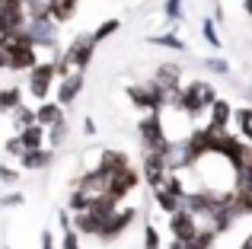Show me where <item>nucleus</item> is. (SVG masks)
Here are the masks:
<instances>
[{"instance_id":"obj_1","label":"nucleus","mask_w":252,"mask_h":249,"mask_svg":"<svg viewBox=\"0 0 252 249\" xmlns=\"http://www.w3.org/2000/svg\"><path fill=\"white\" fill-rule=\"evenodd\" d=\"M93 51H96L93 35H77L74 42H70V48L61 55V61H58V74H61V77L83 74V67L93 61Z\"/></svg>"},{"instance_id":"obj_2","label":"nucleus","mask_w":252,"mask_h":249,"mask_svg":"<svg viewBox=\"0 0 252 249\" xmlns=\"http://www.w3.org/2000/svg\"><path fill=\"white\" fill-rule=\"evenodd\" d=\"M217 102V93H214V87L211 83H191V87H185L182 90V112L185 115H198V112H204V109H211Z\"/></svg>"},{"instance_id":"obj_3","label":"nucleus","mask_w":252,"mask_h":249,"mask_svg":"<svg viewBox=\"0 0 252 249\" xmlns=\"http://www.w3.org/2000/svg\"><path fill=\"white\" fill-rule=\"evenodd\" d=\"M141 137H144V147H147V154H166L169 150V137L166 131H163V122H160V112L147 115V119L141 122Z\"/></svg>"},{"instance_id":"obj_4","label":"nucleus","mask_w":252,"mask_h":249,"mask_svg":"<svg viewBox=\"0 0 252 249\" xmlns=\"http://www.w3.org/2000/svg\"><path fill=\"white\" fill-rule=\"evenodd\" d=\"M23 32H26V38H29L32 45H42V48H48V45H55V38H58V26H55V19H51V16L26 19Z\"/></svg>"},{"instance_id":"obj_5","label":"nucleus","mask_w":252,"mask_h":249,"mask_svg":"<svg viewBox=\"0 0 252 249\" xmlns=\"http://www.w3.org/2000/svg\"><path fill=\"white\" fill-rule=\"evenodd\" d=\"M26 26L23 0H0V32H19Z\"/></svg>"},{"instance_id":"obj_6","label":"nucleus","mask_w":252,"mask_h":249,"mask_svg":"<svg viewBox=\"0 0 252 249\" xmlns=\"http://www.w3.org/2000/svg\"><path fill=\"white\" fill-rule=\"evenodd\" d=\"M55 74H58L55 64H35V67L29 70V93L35 96V99H45L51 83H55Z\"/></svg>"},{"instance_id":"obj_7","label":"nucleus","mask_w":252,"mask_h":249,"mask_svg":"<svg viewBox=\"0 0 252 249\" xmlns=\"http://www.w3.org/2000/svg\"><path fill=\"white\" fill-rule=\"evenodd\" d=\"M128 96L137 102V106L150 109V112H163V106H166V93H163V90H157L154 83H147V87H131Z\"/></svg>"},{"instance_id":"obj_8","label":"nucleus","mask_w":252,"mask_h":249,"mask_svg":"<svg viewBox=\"0 0 252 249\" xmlns=\"http://www.w3.org/2000/svg\"><path fill=\"white\" fill-rule=\"evenodd\" d=\"M169 173H172V169L166 163V154H147V156H144V179H147L154 188L163 186Z\"/></svg>"},{"instance_id":"obj_9","label":"nucleus","mask_w":252,"mask_h":249,"mask_svg":"<svg viewBox=\"0 0 252 249\" xmlns=\"http://www.w3.org/2000/svg\"><path fill=\"white\" fill-rule=\"evenodd\" d=\"M169 227H172V237L182 240V243H191V240L198 237V224H195V218H191V211H185V208H179V211L172 214Z\"/></svg>"},{"instance_id":"obj_10","label":"nucleus","mask_w":252,"mask_h":249,"mask_svg":"<svg viewBox=\"0 0 252 249\" xmlns=\"http://www.w3.org/2000/svg\"><path fill=\"white\" fill-rule=\"evenodd\" d=\"M179 80H182V67H176V64H160L154 74V87L163 90V93H172V90H179Z\"/></svg>"},{"instance_id":"obj_11","label":"nucleus","mask_w":252,"mask_h":249,"mask_svg":"<svg viewBox=\"0 0 252 249\" xmlns=\"http://www.w3.org/2000/svg\"><path fill=\"white\" fill-rule=\"evenodd\" d=\"M83 87H86V77L83 74L61 77V87H58V102H61V106H70V102L83 93Z\"/></svg>"},{"instance_id":"obj_12","label":"nucleus","mask_w":252,"mask_h":249,"mask_svg":"<svg viewBox=\"0 0 252 249\" xmlns=\"http://www.w3.org/2000/svg\"><path fill=\"white\" fill-rule=\"evenodd\" d=\"M131 220H134V208H125V211L112 214V218H109V220L102 224V230H99V237H102V240H115L118 233H122L125 227L131 224Z\"/></svg>"},{"instance_id":"obj_13","label":"nucleus","mask_w":252,"mask_h":249,"mask_svg":"<svg viewBox=\"0 0 252 249\" xmlns=\"http://www.w3.org/2000/svg\"><path fill=\"white\" fill-rule=\"evenodd\" d=\"M35 119H38V124H45V128L61 124L64 122V106L61 102H42V106L35 109Z\"/></svg>"},{"instance_id":"obj_14","label":"nucleus","mask_w":252,"mask_h":249,"mask_svg":"<svg viewBox=\"0 0 252 249\" xmlns=\"http://www.w3.org/2000/svg\"><path fill=\"white\" fill-rule=\"evenodd\" d=\"M45 134H48L45 124H29V128L19 131V141L26 144V150H42L45 147Z\"/></svg>"},{"instance_id":"obj_15","label":"nucleus","mask_w":252,"mask_h":249,"mask_svg":"<svg viewBox=\"0 0 252 249\" xmlns=\"http://www.w3.org/2000/svg\"><path fill=\"white\" fill-rule=\"evenodd\" d=\"M208 112H211V122H208V128H211V131H223V128H227V122H230V115H233V109H230V102L217 99L214 106L208 109Z\"/></svg>"},{"instance_id":"obj_16","label":"nucleus","mask_w":252,"mask_h":249,"mask_svg":"<svg viewBox=\"0 0 252 249\" xmlns=\"http://www.w3.org/2000/svg\"><path fill=\"white\" fill-rule=\"evenodd\" d=\"M19 160H23V166L26 169H45L51 163V150H26L23 156H19Z\"/></svg>"},{"instance_id":"obj_17","label":"nucleus","mask_w":252,"mask_h":249,"mask_svg":"<svg viewBox=\"0 0 252 249\" xmlns=\"http://www.w3.org/2000/svg\"><path fill=\"white\" fill-rule=\"evenodd\" d=\"M236 192H240V195H252V156L236 169Z\"/></svg>"},{"instance_id":"obj_18","label":"nucleus","mask_w":252,"mask_h":249,"mask_svg":"<svg viewBox=\"0 0 252 249\" xmlns=\"http://www.w3.org/2000/svg\"><path fill=\"white\" fill-rule=\"evenodd\" d=\"M19 90L10 87V90H0V112H16L19 106H23V99H19Z\"/></svg>"},{"instance_id":"obj_19","label":"nucleus","mask_w":252,"mask_h":249,"mask_svg":"<svg viewBox=\"0 0 252 249\" xmlns=\"http://www.w3.org/2000/svg\"><path fill=\"white\" fill-rule=\"evenodd\" d=\"M147 42H150V45H157V48H172V51H182V48H189V45H185L179 35H172V32H166V35H150Z\"/></svg>"},{"instance_id":"obj_20","label":"nucleus","mask_w":252,"mask_h":249,"mask_svg":"<svg viewBox=\"0 0 252 249\" xmlns=\"http://www.w3.org/2000/svg\"><path fill=\"white\" fill-rule=\"evenodd\" d=\"M26 6V16L38 19V16H51V0H23Z\"/></svg>"},{"instance_id":"obj_21","label":"nucleus","mask_w":252,"mask_h":249,"mask_svg":"<svg viewBox=\"0 0 252 249\" xmlns=\"http://www.w3.org/2000/svg\"><path fill=\"white\" fill-rule=\"evenodd\" d=\"M77 10V0H51V19H67Z\"/></svg>"},{"instance_id":"obj_22","label":"nucleus","mask_w":252,"mask_h":249,"mask_svg":"<svg viewBox=\"0 0 252 249\" xmlns=\"http://www.w3.org/2000/svg\"><path fill=\"white\" fill-rule=\"evenodd\" d=\"M118 26H122V23H118V19H105V23H99L96 26V32H93V42H105V38H109V35H115V32H118Z\"/></svg>"},{"instance_id":"obj_23","label":"nucleus","mask_w":252,"mask_h":249,"mask_svg":"<svg viewBox=\"0 0 252 249\" xmlns=\"http://www.w3.org/2000/svg\"><path fill=\"white\" fill-rule=\"evenodd\" d=\"M201 35H204V42L211 45V48H220V35H217V26H214V19H201Z\"/></svg>"},{"instance_id":"obj_24","label":"nucleus","mask_w":252,"mask_h":249,"mask_svg":"<svg viewBox=\"0 0 252 249\" xmlns=\"http://www.w3.org/2000/svg\"><path fill=\"white\" fill-rule=\"evenodd\" d=\"M13 122H16V128H19V131H23V128H29V124H38L35 112H32V109H26V106H19L16 112H13Z\"/></svg>"},{"instance_id":"obj_25","label":"nucleus","mask_w":252,"mask_h":249,"mask_svg":"<svg viewBox=\"0 0 252 249\" xmlns=\"http://www.w3.org/2000/svg\"><path fill=\"white\" fill-rule=\"evenodd\" d=\"M64 137H67V124H51V128H48V144H51V147H58V144H64Z\"/></svg>"},{"instance_id":"obj_26","label":"nucleus","mask_w":252,"mask_h":249,"mask_svg":"<svg viewBox=\"0 0 252 249\" xmlns=\"http://www.w3.org/2000/svg\"><path fill=\"white\" fill-rule=\"evenodd\" d=\"M204 67H208L211 74H220V77L230 74V64L223 61V58H208V61H204Z\"/></svg>"},{"instance_id":"obj_27","label":"nucleus","mask_w":252,"mask_h":249,"mask_svg":"<svg viewBox=\"0 0 252 249\" xmlns=\"http://www.w3.org/2000/svg\"><path fill=\"white\" fill-rule=\"evenodd\" d=\"M144 249H160V233H157L154 224L144 227Z\"/></svg>"},{"instance_id":"obj_28","label":"nucleus","mask_w":252,"mask_h":249,"mask_svg":"<svg viewBox=\"0 0 252 249\" xmlns=\"http://www.w3.org/2000/svg\"><path fill=\"white\" fill-rule=\"evenodd\" d=\"M163 13H166V19H172V23L182 19V0H166V3H163Z\"/></svg>"},{"instance_id":"obj_29","label":"nucleus","mask_w":252,"mask_h":249,"mask_svg":"<svg viewBox=\"0 0 252 249\" xmlns=\"http://www.w3.org/2000/svg\"><path fill=\"white\" fill-rule=\"evenodd\" d=\"M6 154H13V156H23V154H26V144L19 141V134L6 141Z\"/></svg>"},{"instance_id":"obj_30","label":"nucleus","mask_w":252,"mask_h":249,"mask_svg":"<svg viewBox=\"0 0 252 249\" xmlns=\"http://www.w3.org/2000/svg\"><path fill=\"white\" fill-rule=\"evenodd\" d=\"M0 67H13V55H10V48L3 45V35H0Z\"/></svg>"},{"instance_id":"obj_31","label":"nucleus","mask_w":252,"mask_h":249,"mask_svg":"<svg viewBox=\"0 0 252 249\" xmlns=\"http://www.w3.org/2000/svg\"><path fill=\"white\" fill-rule=\"evenodd\" d=\"M61 249H80V243H77V230H64V243Z\"/></svg>"},{"instance_id":"obj_32","label":"nucleus","mask_w":252,"mask_h":249,"mask_svg":"<svg viewBox=\"0 0 252 249\" xmlns=\"http://www.w3.org/2000/svg\"><path fill=\"white\" fill-rule=\"evenodd\" d=\"M0 205H3V208H16V205H23V195H19V192H10V195H3V198H0Z\"/></svg>"},{"instance_id":"obj_33","label":"nucleus","mask_w":252,"mask_h":249,"mask_svg":"<svg viewBox=\"0 0 252 249\" xmlns=\"http://www.w3.org/2000/svg\"><path fill=\"white\" fill-rule=\"evenodd\" d=\"M16 179H19V173H16V169L0 166V182H16Z\"/></svg>"},{"instance_id":"obj_34","label":"nucleus","mask_w":252,"mask_h":249,"mask_svg":"<svg viewBox=\"0 0 252 249\" xmlns=\"http://www.w3.org/2000/svg\"><path fill=\"white\" fill-rule=\"evenodd\" d=\"M42 249H55V240H51V233H48V230L42 233Z\"/></svg>"},{"instance_id":"obj_35","label":"nucleus","mask_w":252,"mask_h":249,"mask_svg":"<svg viewBox=\"0 0 252 249\" xmlns=\"http://www.w3.org/2000/svg\"><path fill=\"white\" fill-rule=\"evenodd\" d=\"M83 131H86V134H96V122L86 119V122H83Z\"/></svg>"},{"instance_id":"obj_36","label":"nucleus","mask_w":252,"mask_h":249,"mask_svg":"<svg viewBox=\"0 0 252 249\" xmlns=\"http://www.w3.org/2000/svg\"><path fill=\"white\" fill-rule=\"evenodd\" d=\"M243 6H246V13L252 16V0H243Z\"/></svg>"},{"instance_id":"obj_37","label":"nucleus","mask_w":252,"mask_h":249,"mask_svg":"<svg viewBox=\"0 0 252 249\" xmlns=\"http://www.w3.org/2000/svg\"><path fill=\"white\" fill-rule=\"evenodd\" d=\"M0 35H3V32H0Z\"/></svg>"},{"instance_id":"obj_38","label":"nucleus","mask_w":252,"mask_h":249,"mask_svg":"<svg viewBox=\"0 0 252 249\" xmlns=\"http://www.w3.org/2000/svg\"><path fill=\"white\" fill-rule=\"evenodd\" d=\"M6 249H10V246H6Z\"/></svg>"}]
</instances>
